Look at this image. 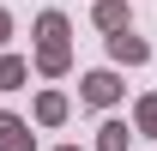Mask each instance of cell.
Segmentation results:
<instances>
[{
  "mask_svg": "<svg viewBox=\"0 0 157 151\" xmlns=\"http://www.w3.org/2000/svg\"><path fill=\"white\" fill-rule=\"evenodd\" d=\"M0 151H24V127L18 121H0Z\"/></svg>",
  "mask_w": 157,
  "mask_h": 151,
  "instance_id": "6da1fadb",
  "label": "cell"
}]
</instances>
